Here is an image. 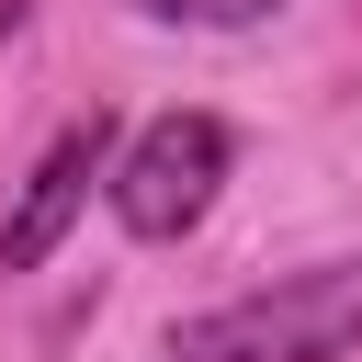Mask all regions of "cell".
<instances>
[{"label":"cell","mask_w":362,"mask_h":362,"mask_svg":"<svg viewBox=\"0 0 362 362\" xmlns=\"http://www.w3.org/2000/svg\"><path fill=\"white\" fill-rule=\"evenodd\" d=\"M226 158H238V136H226L215 113H158V124H136V136L113 147V170H102L113 226H124V238H192L204 204H215V181H226Z\"/></svg>","instance_id":"cell-2"},{"label":"cell","mask_w":362,"mask_h":362,"mask_svg":"<svg viewBox=\"0 0 362 362\" xmlns=\"http://www.w3.org/2000/svg\"><path fill=\"white\" fill-rule=\"evenodd\" d=\"M102 170H113V113L57 124V147L34 158L23 204L0 215V272H45V260H57V238L79 226V204H90V181H102Z\"/></svg>","instance_id":"cell-3"},{"label":"cell","mask_w":362,"mask_h":362,"mask_svg":"<svg viewBox=\"0 0 362 362\" xmlns=\"http://www.w3.org/2000/svg\"><path fill=\"white\" fill-rule=\"evenodd\" d=\"M147 23H204V34H238V23H272L283 0H136Z\"/></svg>","instance_id":"cell-4"},{"label":"cell","mask_w":362,"mask_h":362,"mask_svg":"<svg viewBox=\"0 0 362 362\" xmlns=\"http://www.w3.org/2000/svg\"><path fill=\"white\" fill-rule=\"evenodd\" d=\"M351 351H362V249L305 260V272L170 328V362H351Z\"/></svg>","instance_id":"cell-1"}]
</instances>
